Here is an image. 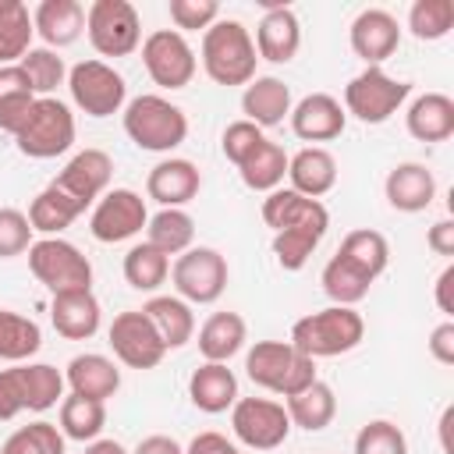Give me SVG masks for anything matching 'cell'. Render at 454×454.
Returning <instances> with one entry per match:
<instances>
[{
    "mask_svg": "<svg viewBox=\"0 0 454 454\" xmlns=\"http://www.w3.org/2000/svg\"><path fill=\"white\" fill-rule=\"evenodd\" d=\"M199 57H202V71L216 85H248L255 78V64H259L252 32L238 18H216L202 32Z\"/></svg>",
    "mask_w": 454,
    "mask_h": 454,
    "instance_id": "6da1fadb",
    "label": "cell"
},
{
    "mask_svg": "<svg viewBox=\"0 0 454 454\" xmlns=\"http://www.w3.org/2000/svg\"><path fill=\"white\" fill-rule=\"evenodd\" d=\"M362 337H365V319L351 305H326L319 312L294 319L291 326V344L312 362L348 355L362 344Z\"/></svg>",
    "mask_w": 454,
    "mask_h": 454,
    "instance_id": "7a4b0ae2",
    "label": "cell"
},
{
    "mask_svg": "<svg viewBox=\"0 0 454 454\" xmlns=\"http://www.w3.org/2000/svg\"><path fill=\"white\" fill-rule=\"evenodd\" d=\"M245 376L280 397L298 394L301 387H309L316 376V362L305 358L291 340H255L245 355Z\"/></svg>",
    "mask_w": 454,
    "mask_h": 454,
    "instance_id": "3957f363",
    "label": "cell"
},
{
    "mask_svg": "<svg viewBox=\"0 0 454 454\" xmlns=\"http://www.w3.org/2000/svg\"><path fill=\"white\" fill-rule=\"evenodd\" d=\"M124 135L145 153H170L188 138V117L163 96H135L124 103Z\"/></svg>",
    "mask_w": 454,
    "mask_h": 454,
    "instance_id": "277c9868",
    "label": "cell"
},
{
    "mask_svg": "<svg viewBox=\"0 0 454 454\" xmlns=\"http://www.w3.org/2000/svg\"><path fill=\"white\" fill-rule=\"evenodd\" d=\"M64 401V372L46 362L0 369V422H11L18 411H46Z\"/></svg>",
    "mask_w": 454,
    "mask_h": 454,
    "instance_id": "5b68a950",
    "label": "cell"
},
{
    "mask_svg": "<svg viewBox=\"0 0 454 454\" xmlns=\"http://www.w3.org/2000/svg\"><path fill=\"white\" fill-rule=\"evenodd\" d=\"M28 270L50 291H85L92 287V262L82 255L78 245L64 238H39L28 245Z\"/></svg>",
    "mask_w": 454,
    "mask_h": 454,
    "instance_id": "8992f818",
    "label": "cell"
},
{
    "mask_svg": "<svg viewBox=\"0 0 454 454\" xmlns=\"http://www.w3.org/2000/svg\"><path fill=\"white\" fill-rule=\"evenodd\" d=\"M14 142H18V153L32 156V160L64 156L74 145V114H71V106L53 99V96L35 99V106H32L25 128L14 135Z\"/></svg>",
    "mask_w": 454,
    "mask_h": 454,
    "instance_id": "52a82bcc",
    "label": "cell"
},
{
    "mask_svg": "<svg viewBox=\"0 0 454 454\" xmlns=\"http://www.w3.org/2000/svg\"><path fill=\"white\" fill-rule=\"evenodd\" d=\"M85 32L99 57H128L142 43V18L128 0H92L85 11Z\"/></svg>",
    "mask_w": 454,
    "mask_h": 454,
    "instance_id": "ba28073f",
    "label": "cell"
},
{
    "mask_svg": "<svg viewBox=\"0 0 454 454\" xmlns=\"http://www.w3.org/2000/svg\"><path fill=\"white\" fill-rule=\"evenodd\" d=\"M408 96H411L408 82L390 78L383 67H365L344 85V114L358 117L362 124H383L401 110Z\"/></svg>",
    "mask_w": 454,
    "mask_h": 454,
    "instance_id": "9c48e42d",
    "label": "cell"
},
{
    "mask_svg": "<svg viewBox=\"0 0 454 454\" xmlns=\"http://www.w3.org/2000/svg\"><path fill=\"white\" fill-rule=\"evenodd\" d=\"M67 89L74 106L89 117H114L124 110V99H128L124 74L114 71L106 60H78L67 71Z\"/></svg>",
    "mask_w": 454,
    "mask_h": 454,
    "instance_id": "30bf717a",
    "label": "cell"
},
{
    "mask_svg": "<svg viewBox=\"0 0 454 454\" xmlns=\"http://www.w3.org/2000/svg\"><path fill=\"white\" fill-rule=\"evenodd\" d=\"M170 280L181 301L213 305L227 287V259L209 245H192L170 266Z\"/></svg>",
    "mask_w": 454,
    "mask_h": 454,
    "instance_id": "8fae6325",
    "label": "cell"
},
{
    "mask_svg": "<svg viewBox=\"0 0 454 454\" xmlns=\"http://www.w3.org/2000/svg\"><path fill=\"white\" fill-rule=\"evenodd\" d=\"M231 429L252 450H277L291 436V419L280 401L270 397H238L231 404Z\"/></svg>",
    "mask_w": 454,
    "mask_h": 454,
    "instance_id": "7c38bea8",
    "label": "cell"
},
{
    "mask_svg": "<svg viewBox=\"0 0 454 454\" xmlns=\"http://www.w3.org/2000/svg\"><path fill=\"white\" fill-rule=\"evenodd\" d=\"M142 64L149 71V78L160 89H184L195 78V50L188 46V39L177 28H156L145 35L142 43Z\"/></svg>",
    "mask_w": 454,
    "mask_h": 454,
    "instance_id": "4fadbf2b",
    "label": "cell"
},
{
    "mask_svg": "<svg viewBox=\"0 0 454 454\" xmlns=\"http://www.w3.org/2000/svg\"><path fill=\"white\" fill-rule=\"evenodd\" d=\"M149 223V213H145V199L131 188H110L99 195V202L92 206V216H89V234L103 245H117V241H128L135 238L142 227Z\"/></svg>",
    "mask_w": 454,
    "mask_h": 454,
    "instance_id": "5bb4252c",
    "label": "cell"
},
{
    "mask_svg": "<svg viewBox=\"0 0 454 454\" xmlns=\"http://www.w3.org/2000/svg\"><path fill=\"white\" fill-rule=\"evenodd\" d=\"M110 348H114V358L128 369H156L167 355L156 326L149 323V316L142 309H128L121 316H114L110 330Z\"/></svg>",
    "mask_w": 454,
    "mask_h": 454,
    "instance_id": "9a60e30c",
    "label": "cell"
},
{
    "mask_svg": "<svg viewBox=\"0 0 454 454\" xmlns=\"http://www.w3.org/2000/svg\"><path fill=\"white\" fill-rule=\"evenodd\" d=\"M110 174H114V160L103 149H82L64 163V170L50 184L85 213L92 202H99L103 192H110Z\"/></svg>",
    "mask_w": 454,
    "mask_h": 454,
    "instance_id": "2e32d148",
    "label": "cell"
},
{
    "mask_svg": "<svg viewBox=\"0 0 454 454\" xmlns=\"http://www.w3.org/2000/svg\"><path fill=\"white\" fill-rule=\"evenodd\" d=\"M348 39H351L355 57L365 60V67H380L387 57L397 53V46H401V25H397V18L390 11L365 7V11L355 14Z\"/></svg>",
    "mask_w": 454,
    "mask_h": 454,
    "instance_id": "e0dca14e",
    "label": "cell"
},
{
    "mask_svg": "<svg viewBox=\"0 0 454 454\" xmlns=\"http://www.w3.org/2000/svg\"><path fill=\"white\" fill-rule=\"evenodd\" d=\"M291 131L301 142H330L344 131L348 114L340 106V99H333L330 92H309L291 106Z\"/></svg>",
    "mask_w": 454,
    "mask_h": 454,
    "instance_id": "ac0fdd59",
    "label": "cell"
},
{
    "mask_svg": "<svg viewBox=\"0 0 454 454\" xmlns=\"http://www.w3.org/2000/svg\"><path fill=\"white\" fill-rule=\"evenodd\" d=\"M255 53L259 60H270V64H287L294 60L298 46H301V25H298V14L284 4H266V14L259 18L255 25Z\"/></svg>",
    "mask_w": 454,
    "mask_h": 454,
    "instance_id": "d6986e66",
    "label": "cell"
},
{
    "mask_svg": "<svg viewBox=\"0 0 454 454\" xmlns=\"http://www.w3.org/2000/svg\"><path fill=\"white\" fill-rule=\"evenodd\" d=\"M202 188V174L192 160H181V156H170V160H160L149 177H145V195L153 202H160L163 209H181L184 202H192Z\"/></svg>",
    "mask_w": 454,
    "mask_h": 454,
    "instance_id": "ffe728a7",
    "label": "cell"
},
{
    "mask_svg": "<svg viewBox=\"0 0 454 454\" xmlns=\"http://www.w3.org/2000/svg\"><path fill=\"white\" fill-rule=\"evenodd\" d=\"M99 319H103V309H99V298L92 294V287L60 291L50 301V323L67 340H89L99 330Z\"/></svg>",
    "mask_w": 454,
    "mask_h": 454,
    "instance_id": "44dd1931",
    "label": "cell"
},
{
    "mask_svg": "<svg viewBox=\"0 0 454 454\" xmlns=\"http://www.w3.org/2000/svg\"><path fill=\"white\" fill-rule=\"evenodd\" d=\"M383 192H387V202L397 209V213H422L429 209V202L436 199V177L426 163H397L387 181H383Z\"/></svg>",
    "mask_w": 454,
    "mask_h": 454,
    "instance_id": "7402d4cb",
    "label": "cell"
},
{
    "mask_svg": "<svg viewBox=\"0 0 454 454\" xmlns=\"http://www.w3.org/2000/svg\"><path fill=\"white\" fill-rule=\"evenodd\" d=\"M32 28L46 50H64L85 32V7L78 0H43L32 11Z\"/></svg>",
    "mask_w": 454,
    "mask_h": 454,
    "instance_id": "603a6c76",
    "label": "cell"
},
{
    "mask_svg": "<svg viewBox=\"0 0 454 454\" xmlns=\"http://www.w3.org/2000/svg\"><path fill=\"white\" fill-rule=\"evenodd\" d=\"M287 177H291V192L305 199H319L337 184V160L323 145H305L294 156H287Z\"/></svg>",
    "mask_w": 454,
    "mask_h": 454,
    "instance_id": "cb8c5ba5",
    "label": "cell"
},
{
    "mask_svg": "<svg viewBox=\"0 0 454 454\" xmlns=\"http://www.w3.org/2000/svg\"><path fill=\"white\" fill-rule=\"evenodd\" d=\"M64 383L71 387V394H82V397H92V401H106L121 387V369H117L114 358L85 351V355H74L67 362Z\"/></svg>",
    "mask_w": 454,
    "mask_h": 454,
    "instance_id": "d4e9b609",
    "label": "cell"
},
{
    "mask_svg": "<svg viewBox=\"0 0 454 454\" xmlns=\"http://www.w3.org/2000/svg\"><path fill=\"white\" fill-rule=\"evenodd\" d=\"M404 128L415 142H447L454 135V99L443 92H422L404 114Z\"/></svg>",
    "mask_w": 454,
    "mask_h": 454,
    "instance_id": "484cf974",
    "label": "cell"
},
{
    "mask_svg": "<svg viewBox=\"0 0 454 454\" xmlns=\"http://www.w3.org/2000/svg\"><path fill=\"white\" fill-rule=\"evenodd\" d=\"M188 397L199 411L220 415L238 401V376L227 369V362H202L188 380Z\"/></svg>",
    "mask_w": 454,
    "mask_h": 454,
    "instance_id": "4316f807",
    "label": "cell"
},
{
    "mask_svg": "<svg viewBox=\"0 0 454 454\" xmlns=\"http://www.w3.org/2000/svg\"><path fill=\"white\" fill-rule=\"evenodd\" d=\"M291 89L273 78V74H262V78H252L241 92V110H245V121H252L255 128H273L280 124L287 114H291Z\"/></svg>",
    "mask_w": 454,
    "mask_h": 454,
    "instance_id": "83f0119b",
    "label": "cell"
},
{
    "mask_svg": "<svg viewBox=\"0 0 454 454\" xmlns=\"http://www.w3.org/2000/svg\"><path fill=\"white\" fill-rule=\"evenodd\" d=\"M262 220L277 234V231H287V227H301V223H330V213L319 199H305L291 188H273L262 199Z\"/></svg>",
    "mask_w": 454,
    "mask_h": 454,
    "instance_id": "f1b7e54d",
    "label": "cell"
},
{
    "mask_svg": "<svg viewBox=\"0 0 454 454\" xmlns=\"http://www.w3.org/2000/svg\"><path fill=\"white\" fill-rule=\"evenodd\" d=\"M142 312L149 316V323L156 326L163 348H184L192 337H195V312L188 301L174 298V294H156L142 305Z\"/></svg>",
    "mask_w": 454,
    "mask_h": 454,
    "instance_id": "f546056e",
    "label": "cell"
},
{
    "mask_svg": "<svg viewBox=\"0 0 454 454\" xmlns=\"http://www.w3.org/2000/svg\"><path fill=\"white\" fill-rule=\"evenodd\" d=\"M248 340V326L238 312H213L199 326V355L206 362H231Z\"/></svg>",
    "mask_w": 454,
    "mask_h": 454,
    "instance_id": "4dcf8cb0",
    "label": "cell"
},
{
    "mask_svg": "<svg viewBox=\"0 0 454 454\" xmlns=\"http://www.w3.org/2000/svg\"><path fill=\"white\" fill-rule=\"evenodd\" d=\"M287 419L291 426L305 429V433H319L333 422L337 415V397H333V387L323 383V380H312L309 387H301L298 394L287 397Z\"/></svg>",
    "mask_w": 454,
    "mask_h": 454,
    "instance_id": "1f68e13d",
    "label": "cell"
},
{
    "mask_svg": "<svg viewBox=\"0 0 454 454\" xmlns=\"http://www.w3.org/2000/svg\"><path fill=\"white\" fill-rule=\"evenodd\" d=\"M238 174H241L245 188L270 195V192L280 188V181L287 177V153H284V145L262 138V142L238 163Z\"/></svg>",
    "mask_w": 454,
    "mask_h": 454,
    "instance_id": "d6a6232c",
    "label": "cell"
},
{
    "mask_svg": "<svg viewBox=\"0 0 454 454\" xmlns=\"http://www.w3.org/2000/svg\"><path fill=\"white\" fill-rule=\"evenodd\" d=\"M337 255H340L344 262H351L358 273H365L369 280H376V277L387 270V262H390V245H387V238H383L380 231L358 227V231H348V234H344Z\"/></svg>",
    "mask_w": 454,
    "mask_h": 454,
    "instance_id": "836d02e7",
    "label": "cell"
},
{
    "mask_svg": "<svg viewBox=\"0 0 454 454\" xmlns=\"http://www.w3.org/2000/svg\"><path fill=\"white\" fill-rule=\"evenodd\" d=\"M106 426V404L103 401H92V397H82V394H67L60 401V433L64 440H78V443H92L99 440Z\"/></svg>",
    "mask_w": 454,
    "mask_h": 454,
    "instance_id": "e575fe53",
    "label": "cell"
},
{
    "mask_svg": "<svg viewBox=\"0 0 454 454\" xmlns=\"http://www.w3.org/2000/svg\"><path fill=\"white\" fill-rule=\"evenodd\" d=\"M32 14L21 0H0V67L18 64L32 50Z\"/></svg>",
    "mask_w": 454,
    "mask_h": 454,
    "instance_id": "d590c367",
    "label": "cell"
},
{
    "mask_svg": "<svg viewBox=\"0 0 454 454\" xmlns=\"http://www.w3.org/2000/svg\"><path fill=\"white\" fill-rule=\"evenodd\" d=\"M145 241L163 255H181L195 241V220L184 209H160L145 223Z\"/></svg>",
    "mask_w": 454,
    "mask_h": 454,
    "instance_id": "8d00e7d4",
    "label": "cell"
},
{
    "mask_svg": "<svg viewBox=\"0 0 454 454\" xmlns=\"http://www.w3.org/2000/svg\"><path fill=\"white\" fill-rule=\"evenodd\" d=\"M28 223H32V231H39L43 238H60V231H67L78 216H82V209L74 206V202H67L53 184H46L35 199H32V206H28Z\"/></svg>",
    "mask_w": 454,
    "mask_h": 454,
    "instance_id": "74e56055",
    "label": "cell"
},
{
    "mask_svg": "<svg viewBox=\"0 0 454 454\" xmlns=\"http://www.w3.org/2000/svg\"><path fill=\"white\" fill-rule=\"evenodd\" d=\"M43 348V330L35 319L0 309V358L4 362H25Z\"/></svg>",
    "mask_w": 454,
    "mask_h": 454,
    "instance_id": "f35d334b",
    "label": "cell"
},
{
    "mask_svg": "<svg viewBox=\"0 0 454 454\" xmlns=\"http://www.w3.org/2000/svg\"><path fill=\"white\" fill-rule=\"evenodd\" d=\"M167 277H170V255H163L149 241H138V245L128 248V255H124V280L135 291H156Z\"/></svg>",
    "mask_w": 454,
    "mask_h": 454,
    "instance_id": "ab89813d",
    "label": "cell"
},
{
    "mask_svg": "<svg viewBox=\"0 0 454 454\" xmlns=\"http://www.w3.org/2000/svg\"><path fill=\"white\" fill-rule=\"evenodd\" d=\"M323 291H326V298L333 301V305H358L365 294H369V287H372V280L365 277V273H358L351 262H344L337 252L330 255V262L323 266Z\"/></svg>",
    "mask_w": 454,
    "mask_h": 454,
    "instance_id": "60d3db41",
    "label": "cell"
},
{
    "mask_svg": "<svg viewBox=\"0 0 454 454\" xmlns=\"http://www.w3.org/2000/svg\"><path fill=\"white\" fill-rule=\"evenodd\" d=\"M330 223H301V227H287L273 234V255L284 270H301L309 262V255L316 252V245L323 241Z\"/></svg>",
    "mask_w": 454,
    "mask_h": 454,
    "instance_id": "b9f144b4",
    "label": "cell"
},
{
    "mask_svg": "<svg viewBox=\"0 0 454 454\" xmlns=\"http://www.w3.org/2000/svg\"><path fill=\"white\" fill-rule=\"evenodd\" d=\"M18 67L25 71L28 89H32V96H35V99L50 96L57 85H64V82H67L64 57H60L57 50H46V46H32V50L18 60Z\"/></svg>",
    "mask_w": 454,
    "mask_h": 454,
    "instance_id": "7bdbcfd3",
    "label": "cell"
},
{
    "mask_svg": "<svg viewBox=\"0 0 454 454\" xmlns=\"http://www.w3.org/2000/svg\"><path fill=\"white\" fill-rule=\"evenodd\" d=\"M454 28V0H415L408 11V32L422 43H436Z\"/></svg>",
    "mask_w": 454,
    "mask_h": 454,
    "instance_id": "ee69618b",
    "label": "cell"
},
{
    "mask_svg": "<svg viewBox=\"0 0 454 454\" xmlns=\"http://www.w3.org/2000/svg\"><path fill=\"white\" fill-rule=\"evenodd\" d=\"M0 454H64V433L53 422L39 419V422H28V426L14 429L4 440Z\"/></svg>",
    "mask_w": 454,
    "mask_h": 454,
    "instance_id": "f6af8a7d",
    "label": "cell"
},
{
    "mask_svg": "<svg viewBox=\"0 0 454 454\" xmlns=\"http://www.w3.org/2000/svg\"><path fill=\"white\" fill-rule=\"evenodd\" d=\"M355 454H408V436L390 419H372L355 433Z\"/></svg>",
    "mask_w": 454,
    "mask_h": 454,
    "instance_id": "bcb514c9",
    "label": "cell"
},
{
    "mask_svg": "<svg viewBox=\"0 0 454 454\" xmlns=\"http://www.w3.org/2000/svg\"><path fill=\"white\" fill-rule=\"evenodd\" d=\"M32 245V223L21 209L14 206H0V259H14L25 255Z\"/></svg>",
    "mask_w": 454,
    "mask_h": 454,
    "instance_id": "7dc6e473",
    "label": "cell"
},
{
    "mask_svg": "<svg viewBox=\"0 0 454 454\" xmlns=\"http://www.w3.org/2000/svg\"><path fill=\"white\" fill-rule=\"evenodd\" d=\"M170 11V21L177 25V32H199V28H209L216 18H220V4L216 0H170L167 4Z\"/></svg>",
    "mask_w": 454,
    "mask_h": 454,
    "instance_id": "c3c4849f",
    "label": "cell"
},
{
    "mask_svg": "<svg viewBox=\"0 0 454 454\" xmlns=\"http://www.w3.org/2000/svg\"><path fill=\"white\" fill-rule=\"evenodd\" d=\"M262 138H266V135H262V128H255L252 121H245V117H241V121H231V124L223 128L220 149H223V156L238 167V163H241V160H245V156H248Z\"/></svg>",
    "mask_w": 454,
    "mask_h": 454,
    "instance_id": "681fc988",
    "label": "cell"
},
{
    "mask_svg": "<svg viewBox=\"0 0 454 454\" xmlns=\"http://www.w3.org/2000/svg\"><path fill=\"white\" fill-rule=\"evenodd\" d=\"M429 355L440 365H454V323L450 319H443L440 326H433V333H429Z\"/></svg>",
    "mask_w": 454,
    "mask_h": 454,
    "instance_id": "f907efd6",
    "label": "cell"
},
{
    "mask_svg": "<svg viewBox=\"0 0 454 454\" xmlns=\"http://www.w3.org/2000/svg\"><path fill=\"white\" fill-rule=\"evenodd\" d=\"M184 454H241L238 450V443L234 440H227L223 433H199V436H192V443L184 447Z\"/></svg>",
    "mask_w": 454,
    "mask_h": 454,
    "instance_id": "816d5d0a",
    "label": "cell"
},
{
    "mask_svg": "<svg viewBox=\"0 0 454 454\" xmlns=\"http://www.w3.org/2000/svg\"><path fill=\"white\" fill-rule=\"evenodd\" d=\"M426 245L436 255H454V220H436L426 234Z\"/></svg>",
    "mask_w": 454,
    "mask_h": 454,
    "instance_id": "f5cc1de1",
    "label": "cell"
},
{
    "mask_svg": "<svg viewBox=\"0 0 454 454\" xmlns=\"http://www.w3.org/2000/svg\"><path fill=\"white\" fill-rule=\"evenodd\" d=\"M21 92H32V89H28L25 71H21L18 64L0 67V103H4V99H11V96H21Z\"/></svg>",
    "mask_w": 454,
    "mask_h": 454,
    "instance_id": "db71d44e",
    "label": "cell"
},
{
    "mask_svg": "<svg viewBox=\"0 0 454 454\" xmlns=\"http://www.w3.org/2000/svg\"><path fill=\"white\" fill-rule=\"evenodd\" d=\"M131 454H184V447H181V443H177L174 436H163V433H153V436H145V440H138Z\"/></svg>",
    "mask_w": 454,
    "mask_h": 454,
    "instance_id": "11a10c76",
    "label": "cell"
},
{
    "mask_svg": "<svg viewBox=\"0 0 454 454\" xmlns=\"http://www.w3.org/2000/svg\"><path fill=\"white\" fill-rule=\"evenodd\" d=\"M450 287H454V266L447 262L443 273L436 277V309L443 316H454V298H450Z\"/></svg>",
    "mask_w": 454,
    "mask_h": 454,
    "instance_id": "9f6ffc18",
    "label": "cell"
},
{
    "mask_svg": "<svg viewBox=\"0 0 454 454\" xmlns=\"http://www.w3.org/2000/svg\"><path fill=\"white\" fill-rule=\"evenodd\" d=\"M85 454H131V450H124V443H117V440H92L85 447Z\"/></svg>",
    "mask_w": 454,
    "mask_h": 454,
    "instance_id": "6f0895ef",
    "label": "cell"
},
{
    "mask_svg": "<svg viewBox=\"0 0 454 454\" xmlns=\"http://www.w3.org/2000/svg\"><path fill=\"white\" fill-rule=\"evenodd\" d=\"M450 419H454V408H443V415H440V443H443L447 454H450Z\"/></svg>",
    "mask_w": 454,
    "mask_h": 454,
    "instance_id": "680465c9",
    "label": "cell"
}]
</instances>
